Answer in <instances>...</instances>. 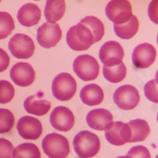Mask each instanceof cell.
I'll return each instance as SVG.
<instances>
[{
    "label": "cell",
    "mask_w": 158,
    "mask_h": 158,
    "mask_svg": "<svg viewBox=\"0 0 158 158\" xmlns=\"http://www.w3.org/2000/svg\"><path fill=\"white\" fill-rule=\"evenodd\" d=\"M74 149L80 158H91L98 153L101 142L98 136L89 131H81L73 141Z\"/></svg>",
    "instance_id": "1"
},
{
    "label": "cell",
    "mask_w": 158,
    "mask_h": 158,
    "mask_svg": "<svg viewBox=\"0 0 158 158\" xmlns=\"http://www.w3.org/2000/svg\"><path fill=\"white\" fill-rule=\"evenodd\" d=\"M66 40L69 47L76 52L88 50L91 45L95 44L94 34L89 28L80 22L70 28Z\"/></svg>",
    "instance_id": "2"
},
{
    "label": "cell",
    "mask_w": 158,
    "mask_h": 158,
    "mask_svg": "<svg viewBox=\"0 0 158 158\" xmlns=\"http://www.w3.org/2000/svg\"><path fill=\"white\" fill-rule=\"evenodd\" d=\"M42 148L49 158H67L70 153L68 140L56 133L49 134L44 137L42 141Z\"/></svg>",
    "instance_id": "3"
},
{
    "label": "cell",
    "mask_w": 158,
    "mask_h": 158,
    "mask_svg": "<svg viewBox=\"0 0 158 158\" xmlns=\"http://www.w3.org/2000/svg\"><path fill=\"white\" fill-rule=\"evenodd\" d=\"M52 94L60 101H70L77 90V82L68 73H61L52 81Z\"/></svg>",
    "instance_id": "4"
},
{
    "label": "cell",
    "mask_w": 158,
    "mask_h": 158,
    "mask_svg": "<svg viewBox=\"0 0 158 158\" xmlns=\"http://www.w3.org/2000/svg\"><path fill=\"white\" fill-rule=\"evenodd\" d=\"M73 69L77 77L85 81L95 80L100 72L98 62L89 55L77 56L73 63Z\"/></svg>",
    "instance_id": "5"
},
{
    "label": "cell",
    "mask_w": 158,
    "mask_h": 158,
    "mask_svg": "<svg viewBox=\"0 0 158 158\" xmlns=\"http://www.w3.org/2000/svg\"><path fill=\"white\" fill-rule=\"evenodd\" d=\"M105 13L108 19L115 25H122L132 17V6L127 0H112L107 5Z\"/></svg>",
    "instance_id": "6"
},
{
    "label": "cell",
    "mask_w": 158,
    "mask_h": 158,
    "mask_svg": "<svg viewBox=\"0 0 158 158\" xmlns=\"http://www.w3.org/2000/svg\"><path fill=\"white\" fill-rule=\"evenodd\" d=\"M13 56L17 59H29L35 51V44L32 38L23 33H18L13 36L8 44Z\"/></svg>",
    "instance_id": "7"
},
{
    "label": "cell",
    "mask_w": 158,
    "mask_h": 158,
    "mask_svg": "<svg viewBox=\"0 0 158 158\" xmlns=\"http://www.w3.org/2000/svg\"><path fill=\"white\" fill-rule=\"evenodd\" d=\"M113 100L117 107L123 110H132L137 107L140 101L138 89L131 85L118 87L113 95Z\"/></svg>",
    "instance_id": "8"
},
{
    "label": "cell",
    "mask_w": 158,
    "mask_h": 158,
    "mask_svg": "<svg viewBox=\"0 0 158 158\" xmlns=\"http://www.w3.org/2000/svg\"><path fill=\"white\" fill-rule=\"evenodd\" d=\"M62 38V30L57 23L45 22L37 29L36 40L39 44L44 48L55 47Z\"/></svg>",
    "instance_id": "9"
},
{
    "label": "cell",
    "mask_w": 158,
    "mask_h": 158,
    "mask_svg": "<svg viewBox=\"0 0 158 158\" xmlns=\"http://www.w3.org/2000/svg\"><path fill=\"white\" fill-rule=\"evenodd\" d=\"M99 57L104 63V67H114L122 63L124 57L123 48L117 41H108L100 49Z\"/></svg>",
    "instance_id": "10"
},
{
    "label": "cell",
    "mask_w": 158,
    "mask_h": 158,
    "mask_svg": "<svg viewBox=\"0 0 158 158\" xmlns=\"http://www.w3.org/2000/svg\"><path fill=\"white\" fill-rule=\"evenodd\" d=\"M156 51L153 45L148 43L138 45L131 56L134 66L138 69H146L155 62Z\"/></svg>",
    "instance_id": "11"
},
{
    "label": "cell",
    "mask_w": 158,
    "mask_h": 158,
    "mask_svg": "<svg viewBox=\"0 0 158 158\" xmlns=\"http://www.w3.org/2000/svg\"><path fill=\"white\" fill-rule=\"evenodd\" d=\"M17 129L20 136L26 140H36L41 136L43 131L40 121L28 115L23 116L18 120Z\"/></svg>",
    "instance_id": "12"
},
{
    "label": "cell",
    "mask_w": 158,
    "mask_h": 158,
    "mask_svg": "<svg viewBox=\"0 0 158 158\" xmlns=\"http://www.w3.org/2000/svg\"><path fill=\"white\" fill-rule=\"evenodd\" d=\"M50 123L55 129L67 132L74 127V115L68 108L58 106L54 108L51 114Z\"/></svg>",
    "instance_id": "13"
},
{
    "label": "cell",
    "mask_w": 158,
    "mask_h": 158,
    "mask_svg": "<svg viewBox=\"0 0 158 158\" xmlns=\"http://www.w3.org/2000/svg\"><path fill=\"white\" fill-rule=\"evenodd\" d=\"M105 138L113 146H123L131 139V129L127 123L120 121L112 122L105 131Z\"/></svg>",
    "instance_id": "14"
},
{
    "label": "cell",
    "mask_w": 158,
    "mask_h": 158,
    "mask_svg": "<svg viewBox=\"0 0 158 158\" xmlns=\"http://www.w3.org/2000/svg\"><path fill=\"white\" fill-rule=\"evenodd\" d=\"M10 76L17 85L26 87L33 83L36 74L30 64L27 63H18L11 68Z\"/></svg>",
    "instance_id": "15"
},
{
    "label": "cell",
    "mask_w": 158,
    "mask_h": 158,
    "mask_svg": "<svg viewBox=\"0 0 158 158\" xmlns=\"http://www.w3.org/2000/svg\"><path fill=\"white\" fill-rule=\"evenodd\" d=\"M112 115L108 110L97 108L90 111L86 115V122L89 127L96 131H106L113 121Z\"/></svg>",
    "instance_id": "16"
},
{
    "label": "cell",
    "mask_w": 158,
    "mask_h": 158,
    "mask_svg": "<svg viewBox=\"0 0 158 158\" xmlns=\"http://www.w3.org/2000/svg\"><path fill=\"white\" fill-rule=\"evenodd\" d=\"M17 18L21 25L25 27H32L39 23L41 18V11L36 4L26 3L20 8Z\"/></svg>",
    "instance_id": "17"
},
{
    "label": "cell",
    "mask_w": 158,
    "mask_h": 158,
    "mask_svg": "<svg viewBox=\"0 0 158 158\" xmlns=\"http://www.w3.org/2000/svg\"><path fill=\"white\" fill-rule=\"evenodd\" d=\"M43 95H32L27 97L24 102V108L28 113L41 116L48 112L51 108V103L42 99Z\"/></svg>",
    "instance_id": "18"
},
{
    "label": "cell",
    "mask_w": 158,
    "mask_h": 158,
    "mask_svg": "<svg viewBox=\"0 0 158 158\" xmlns=\"http://www.w3.org/2000/svg\"><path fill=\"white\" fill-rule=\"evenodd\" d=\"M80 98L85 104L89 106H95L101 104L104 100V92L98 85H87L81 90Z\"/></svg>",
    "instance_id": "19"
},
{
    "label": "cell",
    "mask_w": 158,
    "mask_h": 158,
    "mask_svg": "<svg viewBox=\"0 0 158 158\" xmlns=\"http://www.w3.org/2000/svg\"><path fill=\"white\" fill-rule=\"evenodd\" d=\"M66 3L63 0H48L44 9V16L47 22L55 24L64 15Z\"/></svg>",
    "instance_id": "20"
},
{
    "label": "cell",
    "mask_w": 158,
    "mask_h": 158,
    "mask_svg": "<svg viewBox=\"0 0 158 158\" xmlns=\"http://www.w3.org/2000/svg\"><path fill=\"white\" fill-rule=\"evenodd\" d=\"M131 129V139L129 142H142L146 139L150 133L149 124L144 119L137 118L127 123Z\"/></svg>",
    "instance_id": "21"
},
{
    "label": "cell",
    "mask_w": 158,
    "mask_h": 158,
    "mask_svg": "<svg viewBox=\"0 0 158 158\" xmlns=\"http://www.w3.org/2000/svg\"><path fill=\"white\" fill-rule=\"evenodd\" d=\"M139 22L136 16L132 15L131 19L126 23L122 25L114 24V31L118 38L124 40H129L133 37L138 31Z\"/></svg>",
    "instance_id": "22"
},
{
    "label": "cell",
    "mask_w": 158,
    "mask_h": 158,
    "mask_svg": "<svg viewBox=\"0 0 158 158\" xmlns=\"http://www.w3.org/2000/svg\"><path fill=\"white\" fill-rule=\"evenodd\" d=\"M103 74L104 78L111 83H118L122 81L127 74L126 66L123 63L115 65L114 67H104Z\"/></svg>",
    "instance_id": "23"
},
{
    "label": "cell",
    "mask_w": 158,
    "mask_h": 158,
    "mask_svg": "<svg viewBox=\"0 0 158 158\" xmlns=\"http://www.w3.org/2000/svg\"><path fill=\"white\" fill-rule=\"evenodd\" d=\"M14 158H40V152L33 143H22L13 150Z\"/></svg>",
    "instance_id": "24"
},
{
    "label": "cell",
    "mask_w": 158,
    "mask_h": 158,
    "mask_svg": "<svg viewBox=\"0 0 158 158\" xmlns=\"http://www.w3.org/2000/svg\"><path fill=\"white\" fill-rule=\"evenodd\" d=\"M80 23L89 28L94 34L95 43L100 41L104 34V26L101 20L94 16H87L81 20Z\"/></svg>",
    "instance_id": "25"
},
{
    "label": "cell",
    "mask_w": 158,
    "mask_h": 158,
    "mask_svg": "<svg viewBox=\"0 0 158 158\" xmlns=\"http://www.w3.org/2000/svg\"><path fill=\"white\" fill-rule=\"evenodd\" d=\"M15 22L7 12H0V40L6 39L15 29Z\"/></svg>",
    "instance_id": "26"
},
{
    "label": "cell",
    "mask_w": 158,
    "mask_h": 158,
    "mask_svg": "<svg viewBox=\"0 0 158 158\" xmlns=\"http://www.w3.org/2000/svg\"><path fill=\"white\" fill-rule=\"evenodd\" d=\"M15 124V116L10 110L0 108V134L8 133Z\"/></svg>",
    "instance_id": "27"
},
{
    "label": "cell",
    "mask_w": 158,
    "mask_h": 158,
    "mask_svg": "<svg viewBox=\"0 0 158 158\" xmlns=\"http://www.w3.org/2000/svg\"><path fill=\"white\" fill-rule=\"evenodd\" d=\"M15 97V88L6 80L0 81V104H6Z\"/></svg>",
    "instance_id": "28"
},
{
    "label": "cell",
    "mask_w": 158,
    "mask_h": 158,
    "mask_svg": "<svg viewBox=\"0 0 158 158\" xmlns=\"http://www.w3.org/2000/svg\"><path fill=\"white\" fill-rule=\"evenodd\" d=\"M157 77L148 81L144 87L145 95L149 101L153 103H158V89H157Z\"/></svg>",
    "instance_id": "29"
},
{
    "label": "cell",
    "mask_w": 158,
    "mask_h": 158,
    "mask_svg": "<svg viewBox=\"0 0 158 158\" xmlns=\"http://www.w3.org/2000/svg\"><path fill=\"white\" fill-rule=\"evenodd\" d=\"M127 156L131 158H151L149 149L143 146H137L131 148Z\"/></svg>",
    "instance_id": "30"
},
{
    "label": "cell",
    "mask_w": 158,
    "mask_h": 158,
    "mask_svg": "<svg viewBox=\"0 0 158 158\" xmlns=\"http://www.w3.org/2000/svg\"><path fill=\"white\" fill-rule=\"evenodd\" d=\"M14 146L10 141L0 138V158H12Z\"/></svg>",
    "instance_id": "31"
},
{
    "label": "cell",
    "mask_w": 158,
    "mask_h": 158,
    "mask_svg": "<svg viewBox=\"0 0 158 158\" xmlns=\"http://www.w3.org/2000/svg\"><path fill=\"white\" fill-rule=\"evenodd\" d=\"M10 64V57L3 49L0 48V72H3L7 69Z\"/></svg>",
    "instance_id": "32"
},
{
    "label": "cell",
    "mask_w": 158,
    "mask_h": 158,
    "mask_svg": "<svg viewBox=\"0 0 158 158\" xmlns=\"http://www.w3.org/2000/svg\"><path fill=\"white\" fill-rule=\"evenodd\" d=\"M117 158H131V157H130V156H118Z\"/></svg>",
    "instance_id": "33"
}]
</instances>
